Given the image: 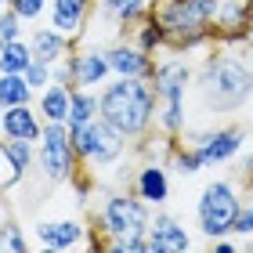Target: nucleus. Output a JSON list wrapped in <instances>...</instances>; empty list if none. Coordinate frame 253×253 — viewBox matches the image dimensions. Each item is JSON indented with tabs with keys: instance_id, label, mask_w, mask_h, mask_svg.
Wrapping results in <instances>:
<instances>
[{
	"instance_id": "f257e3e1",
	"label": "nucleus",
	"mask_w": 253,
	"mask_h": 253,
	"mask_svg": "<svg viewBox=\"0 0 253 253\" xmlns=\"http://www.w3.org/2000/svg\"><path fill=\"white\" fill-rule=\"evenodd\" d=\"M156 87L141 76H116L98 87V116L112 123L126 141H141L156 123Z\"/></svg>"
},
{
	"instance_id": "f03ea898",
	"label": "nucleus",
	"mask_w": 253,
	"mask_h": 253,
	"mask_svg": "<svg viewBox=\"0 0 253 253\" xmlns=\"http://www.w3.org/2000/svg\"><path fill=\"white\" fill-rule=\"evenodd\" d=\"M192 84L199 90L206 112H235L253 94V69H246L239 58L217 54V58L203 62V69L192 76Z\"/></svg>"
},
{
	"instance_id": "7ed1b4c3",
	"label": "nucleus",
	"mask_w": 253,
	"mask_h": 253,
	"mask_svg": "<svg viewBox=\"0 0 253 253\" xmlns=\"http://www.w3.org/2000/svg\"><path fill=\"white\" fill-rule=\"evenodd\" d=\"M156 18L167 33V47L195 51L213 40L217 0H156Z\"/></svg>"
},
{
	"instance_id": "20e7f679",
	"label": "nucleus",
	"mask_w": 253,
	"mask_h": 253,
	"mask_svg": "<svg viewBox=\"0 0 253 253\" xmlns=\"http://www.w3.org/2000/svg\"><path fill=\"white\" fill-rule=\"evenodd\" d=\"M69 141H73V152L87 170H105L112 163H120L126 152V137L101 116L80 123V126H69Z\"/></svg>"
},
{
	"instance_id": "39448f33",
	"label": "nucleus",
	"mask_w": 253,
	"mask_h": 253,
	"mask_svg": "<svg viewBox=\"0 0 253 253\" xmlns=\"http://www.w3.org/2000/svg\"><path fill=\"white\" fill-rule=\"evenodd\" d=\"M239 210H243V199H239L235 181H224V177L210 181V185L199 192V203H195V224H199V232L213 243V239L235 232Z\"/></svg>"
},
{
	"instance_id": "423d86ee",
	"label": "nucleus",
	"mask_w": 253,
	"mask_h": 253,
	"mask_svg": "<svg viewBox=\"0 0 253 253\" xmlns=\"http://www.w3.org/2000/svg\"><path fill=\"white\" fill-rule=\"evenodd\" d=\"M152 221V206L137 192H109L98 206V224L109 239L116 235H145Z\"/></svg>"
},
{
	"instance_id": "0eeeda50",
	"label": "nucleus",
	"mask_w": 253,
	"mask_h": 253,
	"mask_svg": "<svg viewBox=\"0 0 253 253\" xmlns=\"http://www.w3.org/2000/svg\"><path fill=\"white\" fill-rule=\"evenodd\" d=\"M37 159H40V174L47 177L51 185H62V181L76 177L80 159L73 152V141H69V123H43Z\"/></svg>"
},
{
	"instance_id": "6e6552de",
	"label": "nucleus",
	"mask_w": 253,
	"mask_h": 253,
	"mask_svg": "<svg viewBox=\"0 0 253 253\" xmlns=\"http://www.w3.org/2000/svg\"><path fill=\"white\" fill-rule=\"evenodd\" d=\"M195 152L203 156V163H228V159H235L239 152L246 148V130L243 126H213V130H203V134H192L188 141Z\"/></svg>"
},
{
	"instance_id": "1a4fd4ad",
	"label": "nucleus",
	"mask_w": 253,
	"mask_h": 253,
	"mask_svg": "<svg viewBox=\"0 0 253 253\" xmlns=\"http://www.w3.org/2000/svg\"><path fill=\"white\" fill-rule=\"evenodd\" d=\"M148 253H185L192 250V235L188 228L170 213H156L148 221Z\"/></svg>"
},
{
	"instance_id": "9d476101",
	"label": "nucleus",
	"mask_w": 253,
	"mask_h": 253,
	"mask_svg": "<svg viewBox=\"0 0 253 253\" xmlns=\"http://www.w3.org/2000/svg\"><path fill=\"white\" fill-rule=\"evenodd\" d=\"M65 62H69L73 87H90V90H98V87L112 76V65H109V58H105V51H98V47L73 51Z\"/></svg>"
},
{
	"instance_id": "9b49d317",
	"label": "nucleus",
	"mask_w": 253,
	"mask_h": 253,
	"mask_svg": "<svg viewBox=\"0 0 253 253\" xmlns=\"http://www.w3.org/2000/svg\"><path fill=\"white\" fill-rule=\"evenodd\" d=\"M250 26H253V0H217L213 37L235 43L250 33Z\"/></svg>"
},
{
	"instance_id": "f8f14e48",
	"label": "nucleus",
	"mask_w": 253,
	"mask_h": 253,
	"mask_svg": "<svg viewBox=\"0 0 253 253\" xmlns=\"http://www.w3.org/2000/svg\"><path fill=\"white\" fill-rule=\"evenodd\" d=\"M105 58L112 65V76H141V80H152L156 73V58L148 51H141L137 43H112V47H105Z\"/></svg>"
},
{
	"instance_id": "ddd939ff",
	"label": "nucleus",
	"mask_w": 253,
	"mask_h": 253,
	"mask_svg": "<svg viewBox=\"0 0 253 253\" xmlns=\"http://www.w3.org/2000/svg\"><path fill=\"white\" fill-rule=\"evenodd\" d=\"M47 11H51V29H58L69 40H80L90 11H94V0H51Z\"/></svg>"
},
{
	"instance_id": "4468645a",
	"label": "nucleus",
	"mask_w": 253,
	"mask_h": 253,
	"mask_svg": "<svg viewBox=\"0 0 253 253\" xmlns=\"http://www.w3.org/2000/svg\"><path fill=\"white\" fill-rule=\"evenodd\" d=\"M87 228L76 221V217H65V221H43L37 224V243L43 250H80L87 246Z\"/></svg>"
},
{
	"instance_id": "2eb2a0df",
	"label": "nucleus",
	"mask_w": 253,
	"mask_h": 253,
	"mask_svg": "<svg viewBox=\"0 0 253 253\" xmlns=\"http://www.w3.org/2000/svg\"><path fill=\"white\" fill-rule=\"evenodd\" d=\"M0 156H4V167H11V177L4 181V192L18 188L22 177L29 174L33 159H37V141H22V137H4L0 141Z\"/></svg>"
},
{
	"instance_id": "dca6fc26",
	"label": "nucleus",
	"mask_w": 253,
	"mask_h": 253,
	"mask_svg": "<svg viewBox=\"0 0 253 253\" xmlns=\"http://www.w3.org/2000/svg\"><path fill=\"white\" fill-rule=\"evenodd\" d=\"M29 51H33V58L58 65V62H65L69 54H73V40L62 37V33L51 29V26H37L29 33Z\"/></svg>"
},
{
	"instance_id": "f3484780",
	"label": "nucleus",
	"mask_w": 253,
	"mask_h": 253,
	"mask_svg": "<svg viewBox=\"0 0 253 253\" xmlns=\"http://www.w3.org/2000/svg\"><path fill=\"white\" fill-rule=\"evenodd\" d=\"M134 192L141 195V199L148 206H163L170 199V174H167V167L159 163H145L141 170H137V177H134Z\"/></svg>"
},
{
	"instance_id": "a211bd4d",
	"label": "nucleus",
	"mask_w": 253,
	"mask_h": 253,
	"mask_svg": "<svg viewBox=\"0 0 253 253\" xmlns=\"http://www.w3.org/2000/svg\"><path fill=\"white\" fill-rule=\"evenodd\" d=\"M43 120L37 105H7L4 109V137H22V141H40Z\"/></svg>"
},
{
	"instance_id": "6ab92c4d",
	"label": "nucleus",
	"mask_w": 253,
	"mask_h": 253,
	"mask_svg": "<svg viewBox=\"0 0 253 253\" xmlns=\"http://www.w3.org/2000/svg\"><path fill=\"white\" fill-rule=\"evenodd\" d=\"M192 76H195V69H192L185 58H167V62H156V73H152L156 98H159V94H174V90H185V94H188Z\"/></svg>"
},
{
	"instance_id": "aec40b11",
	"label": "nucleus",
	"mask_w": 253,
	"mask_h": 253,
	"mask_svg": "<svg viewBox=\"0 0 253 253\" xmlns=\"http://www.w3.org/2000/svg\"><path fill=\"white\" fill-rule=\"evenodd\" d=\"M37 112L43 123H65L69 120V87L65 84H47L37 94Z\"/></svg>"
},
{
	"instance_id": "412c9836",
	"label": "nucleus",
	"mask_w": 253,
	"mask_h": 253,
	"mask_svg": "<svg viewBox=\"0 0 253 253\" xmlns=\"http://www.w3.org/2000/svg\"><path fill=\"white\" fill-rule=\"evenodd\" d=\"M101 15L112 18L116 26H134L137 18H145L156 7V0H98Z\"/></svg>"
},
{
	"instance_id": "4be33fe9",
	"label": "nucleus",
	"mask_w": 253,
	"mask_h": 253,
	"mask_svg": "<svg viewBox=\"0 0 253 253\" xmlns=\"http://www.w3.org/2000/svg\"><path fill=\"white\" fill-rule=\"evenodd\" d=\"M98 116V90H90V87H73L69 90V126H80V123H87V120H94Z\"/></svg>"
},
{
	"instance_id": "5701e85b",
	"label": "nucleus",
	"mask_w": 253,
	"mask_h": 253,
	"mask_svg": "<svg viewBox=\"0 0 253 253\" xmlns=\"http://www.w3.org/2000/svg\"><path fill=\"white\" fill-rule=\"evenodd\" d=\"M134 43H137L141 51H148V54H156L159 47H167V33H163V26H159V18H156V7L148 11L145 18H137Z\"/></svg>"
},
{
	"instance_id": "b1692460",
	"label": "nucleus",
	"mask_w": 253,
	"mask_h": 253,
	"mask_svg": "<svg viewBox=\"0 0 253 253\" xmlns=\"http://www.w3.org/2000/svg\"><path fill=\"white\" fill-rule=\"evenodd\" d=\"M37 98V90L26 84V76L22 73H0V101L7 105H29V101Z\"/></svg>"
},
{
	"instance_id": "393cba45",
	"label": "nucleus",
	"mask_w": 253,
	"mask_h": 253,
	"mask_svg": "<svg viewBox=\"0 0 253 253\" xmlns=\"http://www.w3.org/2000/svg\"><path fill=\"white\" fill-rule=\"evenodd\" d=\"M29 62H33L29 40H7V43H0V73H26Z\"/></svg>"
},
{
	"instance_id": "a878e982",
	"label": "nucleus",
	"mask_w": 253,
	"mask_h": 253,
	"mask_svg": "<svg viewBox=\"0 0 253 253\" xmlns=\"http://www.w3.org/2000/svg\"><path fill=\"white\" fill-rule=\"evenodd\" d=\"M170 159H174V170H177L181 177H192V174H199V170L206 167V163H203V156L195 152L188 141H185V148H181L177 141L170 145Z\"/></svg>"
},
{
	"instance_id": "bb28decb",
	"label": "nucleus",
	"mask_w": 253,
	"mask_h": 253,
	"mask_svg": "<svg viewBox=\"0 0 253 253\" xmlns=\"http://www.w3.org/2000/svg\"><path fill=\"white\" fill-rule=\"evenodd\" d=\"M22 76H26V84L37 90V94H40L47 84H54V69H51V62H40V58H33V62L26 65V73H22Z\"/></svg>"
},
{
	"instance_id": "cd10ccee",
	"label": "nucleus",
	"mask_w": 253,
	"mask_h": 253,
	"mask_svg": "<svg viewBox=\"0 0 253 253\" xmlns=\"http://www.w3.org/2000/svg\"><path fill=\"white\" fill-rule=\"evenodd\" d=\"M0 250H15V253L29 250V239L22 235L18 224H0Z\"/></svg>"
},
{
	"instance_id": "c85d7f7f",
	"label": "nucleus",
	"mask_w": 253,
	"mask_h": 253,
	"mask_svg": "<svg viewBox=\"0 0 253 253\" xmlns=\"http://www.w3.org/2000/svg\"><path fill=\"white\" fill-rule=\"evenodd\" d=\"M11 11H15V15L22 18V22H37L43 11H47V0H11L7 4Z\"/></svg>"
},
{
	"instance_id": "c756f323",
	"label": "nucleus",
	"mask_w": 253,
	"mask_h": 253,
	"mask_svg": "<svg viewBox=\"0 0 253 253\" xmlns=\"http://www.w3.org/2000/svg\"><path fill=\"white\" fill-rule=\"evenodd\" d=\"M7 40H22V18L11 7H4V15H0V43Z\"/></svg>"
},
{
	"instance_id": "7c9ffc66",
	"label": "nucleus",
	"mask_w": 253,
	"mask_h": 253,
	"mask_svg": "<svg viewBox=\"0 0 253 253\" xmlns=\"http://www.w3.org/2000/svg\"><path fill=\"white\" fill-rule=\"evenodd\" d=\"M232 235H239V239H253V213H250V206L243 203V210H239V217H235V232Z\"/></svg>"
},
{
	"instance_id": "2f4dec72",
	"label": "nucleus",
	"mask_w": 253,
	"mask_h": 253,
	"mask_svg": "<svg viewBox=\"0 0 253 253\" xmlns=\"http://www.w3.org/2000/svg\"><path fill=\"white\" fill-rule=\"evenodd\" d=\"M210 246H213V253H239L246 243H243V239H228V235H221V239H213Z\"/></svg>"
},
{
	"instance_id": "473e14b6",
	"label": "nucleus",
	"mask_w": 253,
	"mask_h": 253,
	"mask_svg": "<svg viewBox=\"0 0 253 253\" xmlns=\"http://www.w3.org/2000/svg\"><path fill=\"white\" fill-rule=\"evenodd\" d=\"M4 181L7 177H4V156H0V192H4Z\"/></svg>"
},
{
	"instance_id": "72a5a7b5",
	"label": "nucleus",
	"mask_w": 253,
	"mask_h": 253,
	"mask_svg": "<svg viewBox=\"0 0 253 253\" xmlns=\"http://www.w3.org/2000/svg\"><path fill=\"white\" fill-rule=\"evenodd\" d=\"M0 137H4V101H0Z\"/></svg>"
},
{
	"instance_id": "f704fd0d",
	"label": "nucleus",
	"mask_w": 253,
	"mask_h": 253,
	"mask_svg": "<svg viewBox=\"0 0 253 253\" xmlns=\"http://www.w3.org/2000/svg\"><path fill=\"white\" fill-rule=\"evenodd\" d=\"M246 206H250V213H253V195H250V203H246Z\"/></svg>"
},
{
	"instance_id": "c9c22d12",
	"label": "nucleus",
	"mask_w": 253,
	"mask_h": 253,
	"mask_svg": "<svg viewBox=\"0 0 253 253\" xmlns=\"http://www.w3.org/2000/svg\"><path fill=\"white\" fill-rule=\"evenodd\" d=\"M7 4H11V0H0V7H7Z\"/></svg>"
},
{
	"instance_id": "e433bc0d",
	"label": "nucleus",
	"mask_w": 253,
	"mask_h": 253,
	"mask_svg": "<svg viewBox=\"0 0 253 253\" xmlns=\"http://www.w3.org/2000/svg\"><path fill=\"white\" fill-rule=\"evenodd\" d=\"M250 126H253V120H250Z\"/></svg>"
}]
</instances>
